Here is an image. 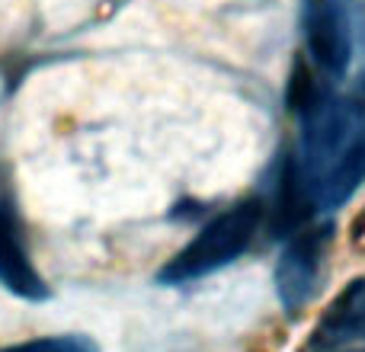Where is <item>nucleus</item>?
<instances>
[{
	"mask_svg": "<svg viewBox=\"0 0 365 352\" xmlns=\"http://www.w3.org/2000/svg\"><path fill=\"white\" fill-rule=\"evenodd\" d=\"M365 343V276L340 291L308 336V352H336Z\"/></svg>",
	"mask_w": 365,
	"mask_h": 352,
	"instance_id": "nucleus-5",
	"label": "nucleus"
},
{
	"mask_svg": "<svg viewBox=\"0 0 365 352\" xmlns=\"http://www.w3.org/2000/svg\"><path fill=\"white\" fill-rule=\"evenodd\" d=\"M0 285L23 301H45L48 298V285L38 276L29 247H26L23 221H19L13 202L6 199H0Z\"/></svg>",
	"mask_w": 365,
	"mask_h": 352,
	"instance_id": "nucleus-4",
	"label": "nucleus"
},
{
	"mask_svg": "<svg viewBox=\"0 0 365 352\" xmlns=\"http://www.w3.org/2000/svg\"><path fill=\"white\" fill-rule=\"evenodd\" d=\"M330 224H302L292 231L289 247L282 250L276 263V291L279 301L289 314H298L314 301L317 289H321V272H324V257L330 247Z\"/></svg>",
	"mask_w": 365,
	"mask_h": 352,
	"instance_id": "nucleus-2",
	"label": "nucleus"
},
{
	"mask_svg": "<svg viewBox=\"0 0 365 352\" xmlns=\"http://www.w3.org/2000/svg\"><path fill=\"white\" fill-rule=\"evenodd\" d=\"M302 26L311 64L330 81L346 74L353 61V29L343 0H304Z\"/></svg>",
	"mask_w": 365,
	"mask_h": 352,
	"instance_id": "nucleus-3",
	"label": "nucleus"
},
{
	"mask_svg": "<svg viewBox=\"0 0 365 352\" xmlns=\"http://www.w3.org/2000/svg\"><path fill=\"white\" fill-rule=\"evenodd\" d=\"M0 352H100V349H96V343L90 336L64 333V336H38V340L13 343V346H4Z\"/></svg>",
	"mask_w": 365,
	"mask_h": 352,
	"instance_id": "nucleus-7",
	"label": "nucleus"
},
{
	"mask_svg": "<svg viewBox=\"0 0 365 352\" xmlns=\"http://www.w3.org/2000/svg\"><path fill=\"white\" fill-rule=\"evenodd\" d=\"M263 212L266 208L259 199H244L237 205L225 208L221 214H215L208 224L199 227V234L182 250H177L160 266L158 282L189 285V282H199V279L225 269V266H231L253 244L259 224H263Z\"/></svg>",
	"mask_w": 365,
	"mask_h": 352,
	"instance_id": "nucleus-1",
	"label": "nucleus"
},
{
	"mask_svg": "<svg viewBox=\"0 0 365 352\" xmlns=\"http://www.w3.org/2000/svg\"><path fill=\"white\" fill-rule=\"evenodd\" d=\"M336 352H365V346H353V349H336Z\"/></svg>",
	"mask_w": 365,
	"mask_h": 352,
	"instance_id": "nucleus-8",
	"label": "nucleus"
},
{
	"mask_svg": "<svg viewBox=\"0 0 365 352\" xmlns=\"http://www.w3.org/2000/svg\"><path fill=\"white\" fill-rule=\"evenodd\" d=\"M365 182V125L353 135L346 147L330 160V167L314 180L311 186V199H314L317 212H334V208L346 205L359 186Z\"/></svg>",
	"mask_w": 365,
	"mask_h": 352,
	"instance_id": "nucleus-6",
	"label": "nucleus"
}]
</instances>
